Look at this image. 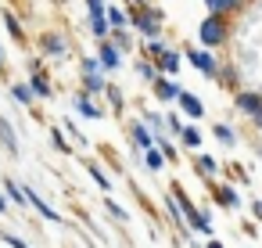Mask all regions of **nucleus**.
Here are the masks:
<instances>
[{
    "instance_id": "23",
    "label": "nucleus",
    "mask_w": 262,
    "mask_h": 248,
    "mask_svg": "<svg viewBox=\"0 0 262 248\" xmlns=\"http://www.w3.org/2000/svg\"><path fill=\"white\" fill-rule=\"evenodd\" d=\"M180 137H183V144H187V148H198V144H201V133H198L194 126H183V133H180Z\"/></svg>"
},
{
    "instance_id": "9",
    "label": "nucleus",
    "mask_w": 262,
    "mask_h": 248,
    "mask_svg": "<svg viewBox=\"0 0 262 248\" xmlns=\"http://www.w3.org/2000/svg\"><path fill=\"white\" fill-rule=\"evenodd\" d=\"M72 108H76L79 115H86V119H101V108H97L86 94H76V97H72Z\"/></svg>"
},
{
    "instance_id": "31",
    "label": "nucleus",
    "mask_w": 262,
    "mask_h": 248,
    "mask_svg": "<svg viewBox=\"0 0 262 248\" xmlns=\"http://www.w3.org/2000/svg\"><path fill=\"white\" fill-rule=\"evenodd\" d=\"M112 44H115L119 51H126V47H129V40H126V33H122V29H115V33H112Z\"/></svg>"
},
{
    "instance_id": "35",
    "label": "nucleus",
    "mask_w": 262,
    "mask_h": 248,
    "mask_svg": "<svg viewBox=\"0 0 262 248\" xmlns=\"http://www.w3.org/2000/svg\"><path fill=\"white\" fill-rule=\"evenodd\" d=\"M165 126H169L172 133H183V119H180V115H169V122H165Z\"/></svg>"
},
{
    "instance_id": "1",
    "label": "nucleus",
    "mask_w": 262,
    "mask_h": 248,
    "mask_svg": "<svg viewBox=\"0 0 262 248\" xmlns=\"http://www.w3.org/2000/svg\"><path fill=\"white\" fill-rule=\"evenodd\" d=\"M162 18H165L162 8H137V11L129 15V22L137 26V33H144L147 40H158V33H162Z\"/></svg>"
},
{
    "instance_id": "21",
    "label": "nucleus",
    "mask_w": 262,
    "mask_h": 248,
    "mask_svg": "<svg viewBox=\"0 0 262 248\" xmlns=\"http://www.w3.org/2000/svg\"><path fill=\"white\" fill-rule=\"evenodd\" d=\"M33 90H36V97H51V83H47V76L36 69V76H33V83H29Z\"/></svg>"
},
{
    "instance_id": "7",
    "label": "nucleus",
    "mask_w": 262,
    "mask_h": 248,
    "mask_svg": "<svg viewBox=\"0 0 262 248\" xmlns=\"http://www.w3.org/2000/svg\"><path fill=\"white\" fill-rule=\"evenodd\" d=\"M40 51H43L47 58H58V54H65V40H61L58 33H47V36L40 40Z\"/></svg>"
},
{
    "instance_id": "20",
    "label": "nucleus",
    "mask_w": 262,
    "mask_h": 248,
    "mask_svg": "<svg viewBox=\"0 0 262 248\" xmlns=\"http://www.w3.org/2000/svg\"><path fill=\"white\" fill-rule=\"evenodd\" d=\"M4 26H8V33H11V40H18V44L26 40V33H22V22H18L11 11H4Z\"/></svg>"
},
{
    "instance_id": "40",
    "label": "nucleus",
    "mask_w": 262,
    "mask_h": 248,
    "mask_svg": "<svg viewBox=\"0 0 262 248\" xmlns=\"http://www.w3.org/2000/svg\"><path fill=\"white\" fill-rule=\"evenodd\" d=\"M129 4H133V8H140V4H144V0H129Z\"/></svg>"
},
{
    "instance_id": "30",
    "label": "nucleus",
    "mask_w": 262,
    "mask_h": 248,
    "mask_svg": "<svg viewBox=\"0 0 262 248\" xmlns=\"http://www.w3.org/2000/svg\"><path fill=\"white\" fill-rule=\"evenodd\" d=\"M104 94H108V101H112V108H122V90H119V87H108Z\"/></svg>"
},
{
    "instance_id": "28",
    "label": "nucleus",
    "mask_w": 262,
    "mask_h": 248,
    "mask_svg": "<svg viewBox=\"0 0 262 248\" xmlns=\"http://www.w3.org/2000/svg\"><path fill=\"white\" fill-rule=\"evenodd\" d=\"M51 140H54V148H58V151H69V140H65V133H61L58 126H51Z\"/></svg>"
},
{
    "instance_id": "10",
    "label": "nucleus",
    "mask_w": 262,
    "mask_h": 248,
    "mask_svg": "<svg viewBox=\"0 0 262 248\" xmlns=\"http://www.w3.org/2000/svg\"><path fill=\"white\" fill-rule=\"evenodd\" d=\"M129 140H133L137 148H144V151L155 148V144H151V130H147L144 122H133V126H129Z\"/></svg>"
},
{
    "instance_id": "41",
    "label": "nucleus",
    "mask_w": 262,
    "mask_h": 248,
    "mask_svg": "<svg viewBox=\"0 0 262 248\" xmlns=\"http://www.w3.org/2000/svg\"><path fill=\"white\" fill-rule=\"evenodd\" d=\"M0 72H4V54H0Z\"/></svg>"
},
{
    "instance_id": "32",
    "label": "nucleus",
    "mask_w": 262,
    "mask_h": 248,
    "mask_svg": "<svg viewBox=\"0 0 262 248\" xmlns=\"http://www.w3.org/2000/svg\"><path fill=\"white\" fill-rule=\"evenodd\" d=\"M147 54L162 58V54H165V44H162V40H147Z\"/></svg>"
},
{
    "instance_id": "36",
    "label": "nucleus",
    "mask_w": 262,
    "mask_h": 248,
    "mask_svg": "<svg viewBox=\"0 0 262 248\" xmlns=\"http://www.w3.org/2000/svg\"><path fill=\"white\" fill-rule=\"evenodd\" d=\"M8 209H11V198H4V194H0V216H4Z\"/></svg>"
},
{
    "instance_id": "22",
    "label": "nucleus",
    "mask_w": 262,
    "mask_h": 248,
    "mask_svg": "<svg viewBox=\"0 0 262 248\" xmlns=\"http://www.w3.org/2000/svg\"><path fill=\"white\" fill-rule=\"evenodd\" d=\"M86 169H90V176H94V183H97L101 191H112V180L104 176V169H101V166H94V162H90Z\"/></svg>"
},
{
    "instance_id": "8",
    "label": "nucleus",
    "mask_w": 262,
    "mask_h": 248,
    "mask_svg": "<svg viewBox=\"0 0 262 248\" xmlns=\"http://www.w3.org/2000/svg\"><path fill=\"white\" fill-rule=\"evenodd\" d=\"M180 108H183V115H190V119H201V115H205V105H201L194 94H187V90L180 94Z\"/></svg>"
},
{
    "instance_id": "13",
    "label": "nucleus",
    "mask_w": 262,
    "mask_h": 248,
    "mask_svg": "<svg viewBox=\"0 0 262 248\" xmlns=\"http://www.w3.org/2000/svg\"><path fill=\"white\" fill-rule=\"evenodd\" d=\"M0 144H4L11 155H18V140H15V130H11V122L0 115Z\"/></svg>"
},
{
    "instance_id": "38",
    "label": "nucleus",
    "mask_w": 262,
    "mask_h": 248,
    "mask_svg": "<svg viewBox=\"0 0 262 248\" xmlns=\"http://www.w3.org/2000/svg\"><path fill=\"white\" fill-rule=\"evenodd\" d=\"M208 248H223V241H208Z\"/></svg>"
},
{
    "instance_id": "14",
    "label": "nucleus",
    "mask_w": 262,
    "mask_h": 248,
    "mask_svg": "<svg viewBox=\"0 0 262 248\" xmlns=\"http://www.w3.org/2000/svg\"><path fill=\"white\" fill-rule=\"evenodd\" d=\"M4 191H8V198H11V201H15L18 209H26V205H33V201H29V191H22V187H18L15 180H4Z\"/></svg>"
},
{
    "instance_id": "33",
    "label": "nucleus",
    "mask_w": 262,
    "mask_h": 248,
    "mask_svg": "<svg viewBox=\"0 0 262 248\" xmlns=\"http://www.w3.org/2000/svg\"><path fill=\"white\" fill-rule=\"evenodd\" d=\"M61 126H65V130H69V133H72V137H76V144H79V148H83V144H86V137H83V133H79V126H76V122H61Z\"/></svg>"
},
{
    "instance_id": "4",
    "label": "nucleus",
    "mask_w": 262,
    "mask_h": 248,
    "mask_svg": "<svg viewBox=\"0 0 262 248\" xmlns=\"http://www.w3.org/2000/svg\"><path fill=\"white\" fill-rule=\"evenodd\" d=\"M187 61H190L198 72H205V76H215V69H219V65H215V58H212L208 51H194V47L187 51Z\"/></svg>"
},
{
    "instance_id": "6",
    "label": "nucleus",
    "mask_w": 262,
    "mask_h": 248,
    "mask_svg": "<svg viewBox=\"0 0 262 248\" xmlns=\"http://www.w3.org/2000/svg\"><path fill=\"white\" fill-rule=\"evenodd\" d=\"M97 61H101V69H104V72L119 69V47H115V44H101V51H97Z\"/></svg>"
},
{
    "instance_id": "5",
    "label": "nucleus",
    "mask_w": 262,
    "mask_h": 248,
    "mask_svg": "<svg viewBox=\"0 0 262 248\" xmlns=\"http://www.w3.org/2000/svg\"><path fill=\"white\" fill-rule=\"evenodd\" d=\"M155 94H158V101H180V94H183V90H180V87L162 72V76L155 79Z\"/></svg>"
},
{
    "instance_id": "17",
    "label": "nucleus",
    "mask_w": 262,
    "mask_h": 248,
    "mask_svg": "<svg viewBox=\"0 0 262 248\" xmlns=\"http://www.w3.org/2000/svg\"><path fill=\"white\" fill-rule=\"evenodd\" d=\"M212 194H215V201H219V205H230V209H237V205H241V198H237V191H233V187H212Z\"/></svg>"
},
{
    "instance_id": "39",
    "label": "nucleus",
    "mask_w": 262,
    "mask_h": 248,
    "mask_svg": "<svg viewBox=\"0 0 262 248\" xmlns=\"http://www.w3.org/2000/svg\"><path fill=\"white\" fill-rule=\"evenodd\" d=\"M255 122H258V130H262V112H258V115H255Z\"/></svg>"
},
{
    "instance_id": "19",
    "label": "nucleus",
    "mask_w": 262,
    "mask_h": 248,
    "mask_svg": "<svg viewBox=\"0 0 262 248\" xmlns=\"http://www.w3.org/2000/svg\"><path fill=\"white\" fill-rule=\"evenodd\" d=\"M144 162H147V169L158 173V169L165 166V151H162V148H147V151H144Z\"/></svg>"
},
{
    "instance_id": "26",
    "label": "nucleus",
    "mask_w": 262,
    "mask_h": 248,
    "mask_svg": "<svg viewBox=\"0 0 262 248\" xmlns=\"http://www.w3.org/2000/svg\"><path fill=\"white\" fill-rule=\"evenodd\" d=\"M137 69H140V76H144V79H151V83L158 79V65H151V61H140Z\"/></svg>"
},
{
    "instance_id": "24",
    "label": "nucleus",
    "mask_w": 262,
    "mask_h": 248,
    "mask_svg": "<svg viewBox=\"0 0 262 248\" xmlns=\"http://www.w3.org/2000/svg\"><path fill=\"white\" fill-rule=\"evenodd\" d=\"M198 169H201L205 176H212L219 166H215V158H212V155H198Z\"/></svg>"
},
{
    "instance_id": "16",
    "label": "nucleus",
    "mask_w": 262,
    "mask_h": 248,
    "mask_svg": "<svg viewBox=\"0 0 262 248\" xmlns=\"http://www.w3.org/2000/svg\"><path fill=\"white\" fill-rule=\"evenodd\" d=\"M33 94H36V90H33L29 83H15V87H11V97H15V105H33V101H36Z\"/></svg>"
},
{
    "instance_id": "29",
    "label": "nucleus",
    "mask_w": 262,
    "mask_h": 248,
    "mask_svg": "<svg viewBox=\"0 0 262 248\" xmlns=\"http://www.w3.org/2000/svg\"><path fill=\"white\" fill-rule=\"evenodd\" d=\"M108 212H112V216H115L119 223H126V219H129V212H126V209H122L119 201H108Z\"/></svg>"
},
{
    "instance_id": "27",
    "label": "nucleus",
    "mask_w": 262,
    "mask_h": 248,
    "mask_svg": "<svg viewBox=\"0 0 262 248\" xmlns=\"http://www.w3.org/2000/svg\"><path fill=\"white\" fill-rule=\"evenodd\" d=\"M212 133H215V140H223V144H233V130H230V126H223V122H219Z\"/></svg>"
},
{
    "instance_id": "37",
    "label": "nucleus",
    "mask_w": 262,
    "mask_h": 248,
    "mask_svg": "<svg viewBox=\"0 0 262 248\" xmlns=\"http://www.w3.org/2000/svg\"><path fill=\"white\" fill-rule=\"evenodd\" d=\"M255 216H258V219H262V201H255Z\"/></svg>"
},
{
    "instance_id": "34",
    "label": "nucleus",
    "mask_w": 262,
    "mask_h": 248,
    "mask_svg": "<svg viewBox=\"0 0 262 248\" xmlns=\"http://www.w3.org/2000/svg\"><path fill=\"white\" fill-rule=\"evenodd\" d=\"M0 237H4V241H8L11 248H29V244H26V241H22L18 234H0Z\"/></svg>"
},
{
    "instance_id": "11",
    "label": "nucleus",
    "mask_w": 262,
    "mask_h": 248,
    "mask_svg": "<svg viewBox=\"0 0 262 248\" xmlns=\"http://www.w3.org/2000/svg\"><path fill=\"white\" fill-rule=\"evenodd\" d=\"M29 201H33V209H36L43 219H51V223H61V212H54V209H51V205H47V201H43L36 191H29Z\"/></svg>"
},
{
    "instance_id": "2",
    "label": "nucleus",
    "mask_w": 262,
    "mask_h": 248,
    "mask_svg": "<svg viewBox=\"0 0 262 248\" xmlns=\"http://www.w3.org/2000/svg\"><path fill=\"white\" fill-rule=\"evenodd\" d=\"M198 36H201L205 47H219V44L226 40V22H223V15H208V18L198 26Z\"/></svg>"
},
{
    "instance_id": "15",
    "label": "nucleus",
    "mask_w": 262,
    "mask_h": 248,
    "mask_svg": "<svg viewBox=\"0 0 262 248\" xmlns=\"http://www.w3.org/2000/svg\"><path fill=\"white\" fill-rule=\"evenodd\" d=\"M158 69H162L165 76H176V72H180V54H176V51H165V54L158 58Z\"/></svg>"
},
{
    "instance_id": "18",
    "label": "nucleus",
    "mask_w": 262,
    "mask_h": 248,
    "mask_svg": "<svg viewBox=\"0 0 262 248\" xmlns=\"http://www.w3.org/2000/svg\"><path fill=\"white\" fill-rule=\"evenodd\" d=\"M208 4V15H226L233 8H241V0H205Z\"/></svg>"
},
{
    "instance_id": "3",
    "label": "nucleus",
    "mask_w": 262,
    "mask_h": 248,
    "mask_svg": "<svg viewBox=\"0 0 262 248\" xmlns=\"http://www.w3.org/2000/svg\"><path fill=\"white\" fill-rule=\"evenodd\" d=\"M79 72H83V87H86L90 94H104V90H108V83H104V76H101L104 69H101V61H97V58H86Z\"/></svg>"
},
{
    "instance_id": "25",
    "label": "nucleus",
    "mask_w": 262,
    "mask_h": 248,
    "mask_svg": "<svg viewBox=\"0 0 262 248\" xmlns=\"http://www.w3.org/2000/svg\"><path fill=\"white\" fill-rule=\"evenodd\" d=\"M108 22H112V26H115V29H122V26H126V22H129V18H126V15H122V11H119V8H108Z\"/></svg>"
},
{
    "instance_id": "12",
    "label": "nucleus",
    "mask_w": 262,
    "mask_h": 248,
    "mask_svg": "<svg viewBox=\"0 0 262 248\" xmlns=\"http://www.w3.org/2000/svg\"><path fill=\"white\" fill-rule=\"evenodd\" d=\"M237 108L248 112V115L255 119V115L262 112V97H258V94H237Z\"/></svg>"
}]
</instances>
